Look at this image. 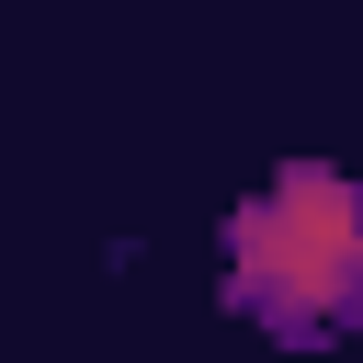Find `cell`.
Masks as SVG:
<instances>
[{"label": "cell", "instance_id": "6da1fadb", "mask_svg": "<svg viewBox=\"0 0 363 363\" xmlns=\"http://www.w3.org/2000/svg\"><path fill=\"white\" fill-rule=\"evenodd\" d=\"M227 272L238 306L272 329H329L363 306V193L340 170H284L227 216Z\"/></svg>", "mask_w": 363, "mask_h": 363}]
</instances>
